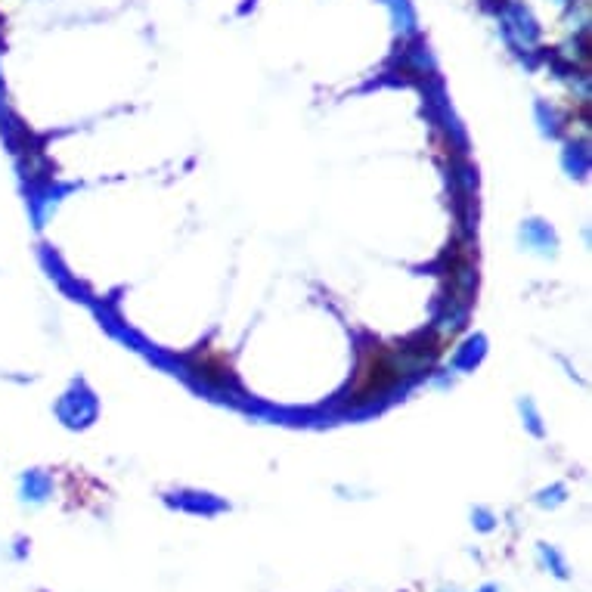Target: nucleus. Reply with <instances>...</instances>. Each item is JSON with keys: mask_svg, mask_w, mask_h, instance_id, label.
<instances>
[{"mask_svg": "<svg viewBox=\"0 0 592 592\" xmlns=\"http://www.w3.org/2000/svg\"><path fill=\"white\" fill-rule=\"evenodd\" d=\"M413 366H419V360L410 354V348H391V345H382V341L366 345L360 351L354 382L348 388V403L363 407V403L382 400L397 385L407 382Z\"/></svg>", "mask_w": 592, "mask_h": 592, "instance_id": "f257e3e1", "label": "nucleus"}, {"mask_svg": "<svg viewBox=\"0 0 592 592\" xmlns=\"http://www.w3.org/2000/svg\"><path fill=\"white\" fill-rule=\"evenodd\" d=\"M196 369H199V379H205V382L224 385V382L233 379L230 360L221 351H211V348H205L202 354H196Z\"/></svg>", "mask_w": 592, "mask_h": 592, "instance_id": "f03ea898", "label": "nucleus"}, {"mask_svg": "<svg viewBox=\"0 0 592 592\" xmlns=\"http://www.w3.org/2000/svg\"><path fill=\"white\" fill-rule=\"evenodd\" d=\"M484 592H490V589H484Z\"/></svg>", "mask_w": 592, "mask_h": 592, "instance_id": "7ed1b4c3", "label": "nucleus"}]
</instances>
